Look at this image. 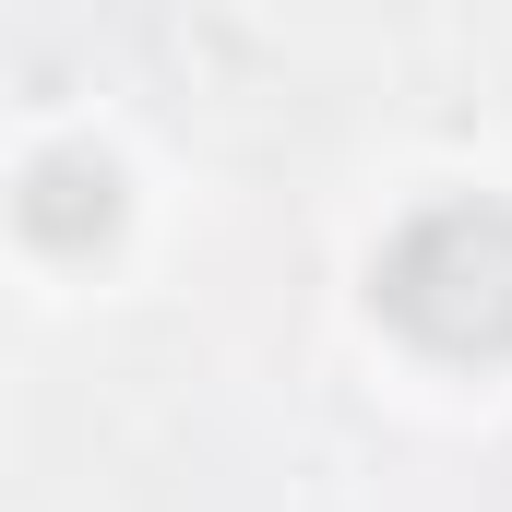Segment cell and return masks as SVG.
<instances>
[{"mask_svg": "<svg viewBox=\"0 0 512 512\" xmlns=\"http://www.w3.org/2000/svg\"><path fill=\"white\" fill-rule=\"evenodd\" d=\"M382 310L429 358H512V203H429L382 251Z\"/></svg>", "mask_w": 512, "mask_h": 512, "instance_id": "1", "label": "cell"}, {"mask_svg": "<svg viewBox=\"0 0 512 512\" xmlns=\"http://www.w3.org/2000/svg\"><path fill=\"white\" fill-rule=\"evenodd\" d=\"M12 215H24L36 251H108L120 239V167L108 155H36L24 191H12Z\"/></svg>", "mask_w": 512, "mask_h": 512, "instance_id": "2", "label": "cell"}]
</instances>
